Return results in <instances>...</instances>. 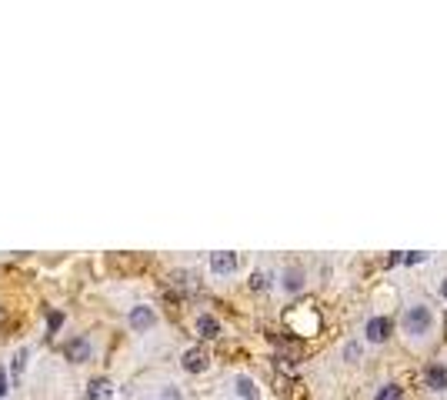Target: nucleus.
Wrapping results in <instances>:
<instances>
[{
	"label": "nucleus",
	"instance_id": "obj_6",
	"mask_svg": "<svg viewBox=\"0 0 447 400\" xmlns=\"http://www.w3.org/2000/svg\"><path fill=\"white\" fill-rule=\"evenodd\" d=\"M153 320H157V317H153V311L147 304H137V307L130 311V327H134V330H151Z\"/></svg>",
	"mask_w": 447,
	"mask_h": 400
},
{
	"label": "nucleus",
	"instance_id": "obj_15",
	"mask_svg": "<svg viewBox=\"0 0 447 400\" xmlns=\"http://www.w3.org/2000/svg\"><path fill=\"white\" fill-rule=\"evenodd\" d=\"M267 284H270V277L264 274V270H257V274H251V287H254V290H264Z\"/></svg>",
	"mask_w": 447,
	"mask_h": 400
},
{
	"label": "nucleus",
	"instance_id": "obj_11",
	"mask_svg": "<svg viewBox=\"0 0 447 400\" xmlns=\"http://www.w3.org/2000/svg\"><path fill=\"white\" fill-rule=\"evenodd\" d=\"M404 397V390L397 387V384H384L377 394H374V400H401Z\"/></svg>",
	"mask_w": 447,
	"mask_h": 400
},
{
	"label": "nucleus",
	"instance_id": "obj_18",
	"mask_svg": "<svg viewBox=\"0 0 447 400\" xmlns=\"http://www.w3.org/2000/svg\"><path fill=\"white\" fill-rule=\"evenodd\" d=\"M441 294H444V300H447V277H444V284H441Z\"/></svg>",
	"mask_w": 447,
	"mask_h": 400
},
{
	"label": "nucleus",
	"instance_id": "obj_14",
	"mask_svg": "<svg viewBox=\"0 0 447 400\" xmlns=\"http://www.w3.org/2000/svg\"><path fill=\"white\" fill-rule=\"evenodd\" d=\"M360 354H364V347H360V344H354V340H351V344L344 347V357H347L351 363H358V361H360Z\"/></svg>",
	"mask_w": 447,
	"mask_h": 400
},
{
	"label": "nucleus",
	"instance_id": "obj_8",
	"mask_svg": "<svg viewBox=\"0 0 447 400\" xmlns=\"http://www.w3.org/2000/svg\"><path fill=\"white\" fill-rule=\"evenodd\" d=\"M114 397V387H111V380H103V377H97V380H90L87 387V400H111Z\"/></svg>",
	"mask_w": 447,
	"mask_h": 400
},
{
	"label": "nucleus",
	"instance_id": "obj_13",
	"mask_svg": "<svg viewBox=\"0 0 447 400\" xmlns=\"http://www.w3.org/2000/svg\"><path fill=\"white\" fill-rule=\"evenodd\" d=\"M27 361H30V350H17V357H13V377H20L24 374V367H27Z\"/></svg>",
	"mask_w": 447,
	"mask_h": 400
},
{
	"label": "nucleus",
	"instance_id": "obj_10",
	"mask_svg": "<svg viewBox=\"0 0 447 400\" xmlns=\"http://www.w3.org/2000/svg\"><path fill=\"white\" fill-rule=\"evenodd\" d=\"M284 287H287V290H301V287H304V274H301L297 267H287V270H284Z\"/></svg>",
	"mask_w": 447,
	"mask_h": 400
},
{
	"label": "nucleus",
	"instance_id": "obj_5",
	"mask_svg": "<svg viewBox=\"0 0 447 400\" xmlns=\"http://www.w3.org/2000/svg\"><path fill=\"white\" fill-rule=\"evenodd\" d=\"M184 370H187V374H204L207 370V354L201 347H191L187 350V354H184Z\"/></svg>",
	"mask_w": 447,
	"mask_h": 400
},
{
	"label": "nucleus",
	"instance_id": "obj_3",
	"mask_svg": "<svg viewBox=\"0 0 447 400\" xmlns=\"http://www.w3.org/2000/svg\"><path fill=\"white\" fill-rule=\"evenodd\" d=\"M364 334H367L371 344H381V340L391 337V320H387V317H371L367 327H364Z\"/></svg>",
	"mask_w": 447,
	"mask_h": 400
},
{
	"label": "nucleus",
	"instance_id": "obj_16",
	"mask_svg": "<svg viewBox=\"0 0 447 400\" xmlns=\"http://www.w3.org/2000/svg\"><path fill=\"white\" fill-rule=\"evenodd\" d=\"M61 324H64V313H61V311L47 313V327H51V334H53V330H61Z\"/></svg>",
	"mask_w": 447,
	"mask_h": 400
},
{
	"label": "nucleus",
	"instance_id": "obj_9",
	"mask_svg": "<svg viewBox=\"0 0 447 400\" xmlns=\"http://www.w3.org/2000/svg\"><path fill=\"white\" fill-rule=\"evenodd\" d=\"M197 334H201L204 340H214L220 334V324L210 317V313H201V317H197Z\"/></svg>",
	"mask_w": 447,
	"mask_h": 400
},
{
	"label": "nucleus",
	"instance_id": "obj_12",
	"mask_svg": "<svg viewBox=\"0 0 447 400\" xmlns=\"http://www.w3.org/2000/svg\"><path fill=\"white\" fill-rule=\"evenodd\" d=\"M237 394H241L244 400H257V387H254V380H247V377H237Z\"/></svg>",
	"mask_w": 447,
	"mask_h": 400
},
{
	"label": "nucleus",
	"instance_id": "obj_4",
	"mask_svg": "<svg viewBox=\"0 0 447 400\" xmlns=\"http://www.w3.org/2000/svg\"><path fill=\"white\" fill-rule=\"evenodd\" d=\"M210 270H214V274H234V270H237V254H230V250L210 254Z\"/></svg>",
	"mask_w": 447,
	"mask_h": 400
},
{
	"label": "nucleus",
	"instance_id": "obj_7",
	"mask_svg": "<svg viewBox=\"0 0 447 400\" xmlns=\"http://www.w3.org/2000/svg\"><path fill=\"white\" fill-rule=\"evenodd\" d=\"M424 380H427L431 390H447V367L444 363H431V367L424 370Z\"/></svg>",
	"mask_w": 447,
	"mask_h": 400
},
{
	"label": "nucleus",
	"instance_id": "obj_17",
	"mask_svg": "<svg viewBox=\"0 0 447 400\" xmlns=\"http://www.w3.org/2000/svg\"><path fill=\"white\" fill-rule=\"evenodd\" d=\"M7 394H11V384H7V370L0 367V400L7 397Z\"/></svg>",
	"mask_w": 447,
	"mask_h": 400
},
{
	"label": "nucleus",
	"instance_id": "obj_2",
	"mask_svg": "<svg viewBox=\"0 0 447 400\" xmlns=\"http://www.w3.org/2000/svg\"><path fill=\"white\" fill-rule=\"evenodd\" d=\"M90 354H94V344H90L87 337H74V340H67L64 344V357L67 361H74V363L90 361Z\"/></svg>",
	"mask_w": 447,
	"mask_h": 400
},
{
	"label": "nucleus",
	"instance_id": "obj_1",
	"mask_svg": "<svg viewBox=\"0 0 447 400\" xmlns=\"http://www.w3.org/2000/svg\"><path fill=\"white\" fill-rule=\"evenodd\" d=\"M431 327H434L431 307H424V304L408 307V313H404V330H408V337H424V334H431Z\"/></svg>",
	"mask_w": 447,
	"mask_h": 400
}]
</instances>
